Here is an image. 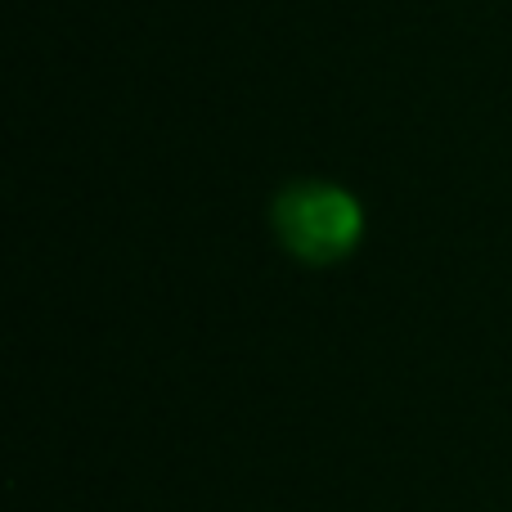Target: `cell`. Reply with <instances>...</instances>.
Here are the masks:
<instances>
[{
    "label": "cell",
    "instance_id": "cell-1",
    "mask_svg": "<svg viewBox=\"0 0 512 512\" xmlns=\"http://www.w3.org/2000/svg\"><path fill=\"white\" fill-rule=\"evenodd\" d=\"M274 230L292 256L324 265L355 248L364 216L360 203L337 185H292L274 203Z\"/></svg>",
    "mask_w": 512,
    "mask_h": 512
}]
</instances>
